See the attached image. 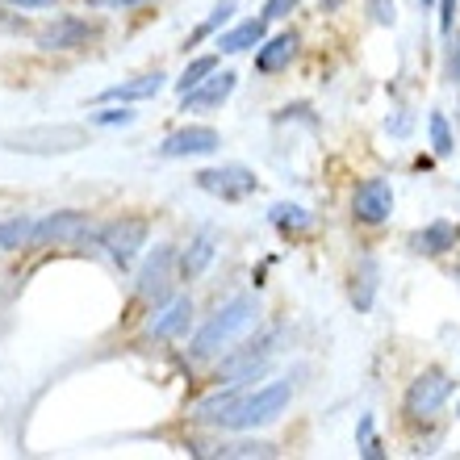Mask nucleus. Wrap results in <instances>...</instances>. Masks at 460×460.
<instances>
[{
    "label": "nucleus",
    "mask_w": 460,
    "mask_h": 460,
    "mask_svg": "<svg viewBox=\"0 0 460 460\" xmlns=\"http://www.w3.org/2000/svg\"><path fill=\"white\" fill-rule=\"evenodd\" d=\"M255 323H260V302L247 297V293H243V297H230L226 305H218V310L206 318V327L189 340V356H193V360H214V356H222L234 340H243Z\"/></svg>",
    "instance_id": "f257e3e1"
},
{
    "label": "nucleus",
    "mask_w": 460,
    "mask_h": 460,
    "mask_svg": "<svg viewBox=\"0 0 460 460\" xmlns=\"http://www.w3.org/2000/svg\"><path fill=\"white\" fill-rule=\"evenodd\" d=\"M289 402H293V381H268L260 389H247L234 406H226L214 419V427H222V431H255V427L277 423L280 414L289 411Z\"/></svg>",
    "instance_id": "f03ea898"
},
{
    "label": "nucleus",
    "mask_w": 460,
    "mask_h": 460,
    "mask_svg": "<svg viewBox=\"0 0 460 460\" xmlns=\"http://www.w3.org/2000/svg\"><path fill=\"white\" fill-rule=\"evenodd\" d=\"M88 146V130L72 121H47V126H25L4 134V151L13 155H72Z\"/></svg>",
    "instance_id": "7ed1b4c3"
},
{
    "label": "nucleus",
    "mask_w": 460,
    "mask_h": 460,
    "mask_svg": "<svg viewBox=\"0 0 460 460\" xmlns=\"http://www.w3.org/2000/svg\"><path fill=\"white\" fill-rule=\"evenodd\" d=\"M146 234H151V226H146L143 218H113V222H105V226H97L93 243L105 247V255L126 272V268L138 260V252L146 247Z\"/></svg>",
    "instance_id": "20e7f679"
},
{
    "label": "nucleus",
    "mask_w": 460,
    "mask_h": 460,
    "mask_svg": "<svg viewBox=\"0 0 460 460\" xmlns=\"http://www.w3.org/2000/svg\"><path fill=\"white\" fill-rule=\"evenodd\" d=\"M277 331H268V335H260V340L243 343V348L226 351L218 364V381L226 376V381H260V376L268 373V364H272V356H277Z\"/></svg>",
    "instance_id": "39448f33"
},
{
    "label": "nucleus",
    "mask_w": 460,
    "mask_h": 460,
    "mask_svg": "<svg viewBox=\"0 0 460 460\" xmlns=\"http://www.w3.org/2000/svg\"><path fill=\"white\" fill-rule=\"evenodd\" d=\"M176 260H181V252H176L172 243H159L155 252L146 255L143 268H138V277H134V293H138V302H146V305H164V302H168Z\"/></svg>",
    "instance_id": "423d86ee"
},
{
    "label": "nucleus",
    "mask_w": 460,
    "mask_h": 460,
    "mask_svg": "<svg viewBox=\"0 0 460 460\" xmlns=\"http://www.w3.org/2000/svg\"><path fill=\"white\" fill-rule=\"evenodd\" d=\"M452 389H456V381H452L444 368H427V373H419L411 381V389H406V414H411V419H431V414H439V406L452 398Z\"/></svg>",
    "instance_id": "0eeeda50"
},
{
    "label": "nucleus",
    "mask_w": 460,
    "mask_h": 460,
    "mask_svg": "<svg viewBox=\"0 0 460 460\" xmlns=\"http://www.w3.org/2000/svg\"><path fill=\"white\" fill-rule=\"evenodd\" d=\"M193 184L209 197H222V201H243V197L255 193V172L243 168V164H222V168H201L193 176Z\"/></svg>",
    "instance_id": "6e6552de"
},
{
    "label": "nucleus",
    "mask_w": 460,
    "mask_h": 460,
    "mask_svg": "<svg viewBox=\"0 0 460 460\" xmlns=\"http://www.w3.org/2000/svg\"><path fill=\"white\" fill-rule=\"evenodd\" d=\"M97 226L88 214L80 209H59V214H47L42 222H34V243L30 247H42V243H93Z\"/></svg>",
    "instance_id": "1a4fd4ad"
},
{
    "label": "nucleus",
    "mask_w": 460,
    "mask_h": 460,
    "mask_svg": "<svg viewBox=\"0 0 460 460\" xmlns=\"http://www.w3.org/2000/svg\"><path fill=\"white\" fill-rule=\"evenodd\" d=\"M222 146V134L214 126H181L155 146L159 159H189V155H214Z\"/></svg>",
    "instance_id": "9d476101"
},
{
    "label": "nucleus",
    "mask_w": 460,
    "mask_h": 460,
    "mask_svg": "<svg viewBox=\"0 0 460 460\" xmlns=\"http://www.w3.org/2000/svg\"><path fill=\"white\" fill-rule=\"evenodd\" d=\"M351 214H356V222H364V226L389 222V214H394V184L381 181V176H368V181L356 189V197H351Z\"/></svg>",
    "instance_id": "9b49d317"
},
{
    "label": "nucleus",
    "mask_w": 460,
    "mask_h": 460,
    "mask_svg": "<svg viewBox=\"0 0 460 460\" xmlns=\"http://www.w3.org/2000/svg\"><path fill=\"white\" fill-rule=\"evenodd\" d=\"M234 88H239V75L234 72H214L206 84H197L193 93H184L181 97V113H206V110H218L234 97Z\"/></svg>",
    "instance_id": "f8f14e48"
},
{
    "label": "nucleus",
    "mask_w": 460,
    "mask_h": 460,
    "mask_svg": "<svg viewBox=\"0 0 460 460\" xmlns=\"http://www.w3.org/2000/svg\"><path fill=\"white\" fill-rule=\"evenodd\" d=\"M189 327H193V302L189 297H172V302L155 305V314L146 318L151 340H176V335H189Z\"/></svg>",
    "instance_id": "ddd939ff"
},
{
    "label": "nucleus",
    "mask_w": 460,
    "mask_h": 460,
    "mask_svg": "<svg viewBox=\"0 0 460 460\" xmlns=\"http://www.w3.org/2000/svg\"><path fill=\"white\" fill-rule=\"evenodd\" d=\"M297 47H302V38L293 34V30L264 38V42L255 47V72H260V75H277V72H285V67L293 63V55H297Z\"/></svg>",
    "instance_id": "4468645a"
},
{
    "label": "nucleus",
    "mask_w": 460,
    "mask_h": 460,
    "mask_svg": "<svg viewBox=\"0 0 460 460\" xmlns=\"http://www.w3.org/2000/svg\"><path fill=\"white\" fill-rule=\"evenodd\" d=\"M93 34H97V25H88L84 17H59L55 25H47V30L38 34V47L42 50H75V47H84Z\"/></svg>",
    "instance_id": "2eb2a0df"
},
{
    "label": "nucleus",
    "mask_w": 460,
    "mask_h": 460,
    "mask_svg": "<svg viewBox=\"0 0 460 460\" xmlns=\"http://www.w3.org/2000/svg\"><path fill=\"white\" fill-rule=\"evenodd\" d=\"M214 255H218V234H214L209 226L197 230L193 239H189V247L181 252V260H176V272H181V280H197L209 264H214Z\"/></svg>",
    "instance_id": "dca6fc26"
},
{
    "label": "nucleus",
    "mask_w": 460,
    "mask_h": 460,
    "mask_svg": "<svg viewBox=\"0 0 460 460\" xmlns=\"http://www.w3.org/2000/svg\"><path fill=\"white\" fill-rule=\"evenodd\" d=\"M456 243H460L456 222L436 218V222H427L423 230H414L411 234V252H419V255H448V252H456Z\"/></svg>",
    "instance_id": "f3484780"
},
{
    "label": "nucleus",
    "mask_w": 460,
    "mask_h": 460,
    "mask_svg": "<svg viewBox=\"0 0 460 460\" xmlns=\"http://www.w3.org/2000/svg\"><path fill=\"white\" fill-rule=\"evenodd\" d=\"M264 38H268V17H247V22L222 30L214 47H218V55H243V50L260 47Z\"/></svg>",
    "instance_id": "a211bd4d"
},
{
    "label": "nucleus",
    "mask_w": 460,
    "mask_h": 460,
    "mask_svg": "<svg viewBox=\"0 0 460 460\" xmlns=\"http://www.w3.org/2000/svg\"><path fill=\"white\" fill-rule=\"evenodd\" d=\"M164 80H168L164 72L134 75V80H121V84L105 88V93H101V101H105V105H110V101H118V105H134V101H151V97H159V93H164Z\"/></svg>",
    "instance_id": "6ab92c4d"
},
{
    "label": "nucleus",
    "mask_w": 460,
    "mask_h": 460,
    "mask_svg": "<svg viewBox=\"0 0 460 460\" xmlns=\"http://www.w3.org/2000/svg\"><path fill=\"white\" fill-rule=\"evenodd\" d=\"M268 222L285 234H302V230H314V214L305 206H293V201H277V206L268 209Z\"/></svg>",
    "instance_id": "aec40b11"
},
{
    "label": "nucleus",
    "mask_w": 460,
    "mask_h": 460,
    "mask_svg": "<svg viewBox=\"0 0 460 460\" xmlns=\"http://www.w3.org/2000/svg\"><path fill=\"white\" fill-rule=\"evenodd\" d=\"M30 243H34V218L30 214H13V218L0 222V252H17Z\"/></svg>",
    "instance_id": "412c9836"
},
{
    "label": "nucleus",
    "mask_w": 460,
    "mask_h": 460,
    "mask_svg": "<svg viewBox=\"0 0 460 460\" xmlns=\"http://www.w3.org/2000/svg\"><path fill=\"white\" fill-rule=\"evenodd\" d=\"M218 72V55H201V59H189L184 63V72H181V80H176V93H193L197 84H206L209 75Z\"/></svg>",
    "instance_id": "4be33fe9"
},
{
    "label": "nucleus",
    "mask_w": 460,
    "mask_h": 460,
    "mask_svg": "<svg viewBox=\"0 0 460 460\" xmlns=\"http://www.w3.org/2000/svg\"><path fill=\"white\" fill-rule=\"evenodd\" d=\"M234 9H239V0H218V4H214V13H209L206 22H201V25H197V30H193V38H189V42H184V50H193L197 42H201V38L218 34L222 25H226L230 17H234Z\"/></svg>",
    "instance_id": "5701e85b"
},
{
    "label": "nucleus",
    "mask_w": 460,
    "mask_h": 460,
    "mask_svg": "<svg viewBox=\"0 0 460 460\" xmlns=\"http://www.w3.org/2000/svg\"><path fill=\"white\" fill-rule=\"evenodd\" d=\"M88 121H93V126H101V130H118V126H134V121H138V113L126 110V105H118V101H110L105 110L88 113Z\"/></svg>",
    "instance_id": "b1692460"
},
{
    "label": "nucleus",
    "mask_w": 460,
    "mask_h": 460,
    "mask_svg": "<svg viewBox=\"0 0 460 460\" xmlns=\"http://www.w3.org/2000/svg\"><path fill=\"white\" fill-rule=\"evenodd\" d=\"M427 126H431V146H436V155L439 159L452 155V151H456V138H452L448 118H444V113H431V118H427Z\"/></svg>",
    "instance_id": "393cba45"
},
{
    "label": "nucleus",
    "mask_w": 460,
    "mask_h": 460,
    "mask_svg": "<svg viewBox=\"0 0 460 460\" xmlns=\"http://www.w3.org/2000/svg\"><path fill=\"white\" fill-rule=\"evenodd\" d=\"M376 293V260H360V293H351L356 310H368Z\"/></svg>",
    "instance_id": "a878e982"
},
{
    "label": "nucleus",
    "mask_w": 460,
    "mask_h": 460,
    "mask_svg": "<svg viewBox=\"0 0 460 460\" xmlns=\"http://www.w3.org/2000/svg\"><path fill=\"white\" fill-rule=\"evenodd\" d=\"M218 456H277L272 444H230V448H218Z\"/></svg>",
    "instance_id": "bb28decb"
},
{
    "label": "nucleus",
    "mask_w": 460,
    "mask_h": 460,
    "mask_svg": "<svg viewBox=\"0 0 460 460\" xmlns=\"http://www.w3.org/2000/svg\"><path fill=\"white\" fill-rule=\"evenodd\" d=\"M297 9V0H264V17L268 22H280V17H289Z\"/></svg>",
    "instance_id": "cd10ccee"
},
{
    "label": "nucleus",
    "mask_w": 460,
    "mask_h": 460,
    "mask_svg": "<svg viewBox=\"0 0 460 460\" xmlns=\"http://www.w3.org/2000/svg\"><path fill=\"white\" fill-rule=\"evenodd\" d=\"M0 4H9V9H22V13H42V9H55L59 0H0Z\"/></svg>",
    "instance_id": "c85d7f7f"
},
{
    "label": "nucleus",
    "mask_w": 460,
    "mask_h": 460,
    "mask_svg": "<svg viewBox=\"0 0 460 460\" xmlns=\"http://www.w3.org/2000/svg\"><path fill=\"white\" fill-rule=\"evenodd\" d=\"M452 22H456V0H439V30L452 34Z\"/></svg>",
    "instance_id": "c756f323"
},
{
    "label": "nucleus",
    "mask_w": 460,
    "mask_h": 460,
    "mask_svg": "<svg viewBox=\"0 0 460 460\" xmlns=\"http://www.w3.org/2000/svg\"><path fill=\"white\" fill-rule=\"evenodd\" d=\"M356 439H360V444H364V439H373V414H364V419H360V427H356Z\"/></svg>",
    "instance_id": "7c9ffc66"
},
{
    "label": "nucleus",
    "mask_w": 460,
    "mask_h": 460,
    "mask_svg": "<svg viewBox=\"0 0 460 460\" xmlns=\"http://www.w3.org/2000/svg\"><path fill=\"white\" fill-rule=\"evenodd\" d=\"M385 126H389V130H394V134H406V130H411V118H402V113H398V118H394V121H385Z\"/></svg>",
    "instance_id": "2f4dec72"
},
{
    "label": "nucleus",
    "mask_w": 460,
    "mask_h": 460,
    "mask_svg": "<svg viewBox=\"0 0 460 460\" xmlns=\"http://www.w3.org/2000/svg\"><path fill=\"white\" fill-rule=\"evenodd\" d=\"M452 80L460 84V42H456V55H452Z\"/></svg>",
    "instance_id": "473e14b6"
},
{
    "label": "nucleus",
    "mask_w": 460,
    "mask_h": 460,
    "mask_svg": "<svg viewBox=\"0 0 460 460\" xmlns=\"http://www.w3.org/2000/svg\"><path fill=\"white\" fill-rule=\"evenodd\" d=\"M419 4H423V9H431V4H436V0H419Z\"/></svg>",
    "instance_id": "72a5a7b5"
}]
</instances>
